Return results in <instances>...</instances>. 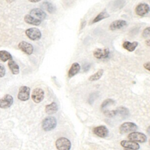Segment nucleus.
Here are the masks:
<instances>
[{
    "mask_svg": "<svg viewBox=\"0 0 150 150\" xmlns=\"http://www.w3.org/2000/svg\"><path fill=\"white\" fill-rule=\"evenodd\" d=\"M93 133L101 138H105L108 134V129L104 125H100L93 129Z\"/></svg>",
    "mask_w": 150,
    "mask_h": 150,
    "instance_id": "13",
    "label": "nucleus"
},
{
    "mask_svg": "<svg viewBox=\"0 0 150 150\" xmlns=\"http://www.w3.org/2000/svg\"><path fill=\"white\" fill-rule=\"evenodd\" d=\"M8 2H9V3H11V2H12L13 1V0H6Z\"/></svg>",
    "mask_w": 150,
    "mask_h": 150,
    "instance_id": "36",
    "label": "nucleus"
},
{
    "mask_svg": "<svg viewBox=\"0 0 150 150\" xmlns=\"http://www.w3.org/2000/svg\"><path fill=\"white\" fill-rule=\"evenodd\" d=\"M104 73V70L103 69H99L96 73L90 76L88 78V80L90 81H97L99 80L103 76Z\"/></svg>",
    "mask_w": 150,
    "mask_h": 150,
    "instance_id": "25",
    "label": "nucleus"
},
{
    "mask_svg": "<svg viewBox=\"0 0 150 150\" xmlns=\"http://www.w3.org/2000/svg\"><path fill=\"white\" fill-rule=\"evenodd\" d=\"M128 138L130 141H132L135 142H138L144 143L147 141L146 136L144 134L139 132H131L128 135Z\"/></svg>",
    "mask_w": 150,
    "mask_h": 150,
    "instance_id": "4",
    "label": "nucleus"
},
{
    "mask_svg": "<svg viewBox=\"0 0 150 150\" xmlns=\"http://www.w3.org/2000/svg\"><path fill=\"white\" fill-rule=\"evenodd\" d=\"M138 129V126L134 122H127L123 123L120 127V132L121 134L135 131Z\"/></svg>",
    "mask_w": 150,
    "mask_h": 150,
    "instance_id": "5",
    "label": "nucleus"
},
{
    "mask_svg": "<svg viewBox=\"0 0 150 150\" xmlns=\"http://www.w3.org/2000/svg\"><path fill=\"white\" fill-rule=\"evenodd\" d=\"M18 47L28 55H30L33 52V47L32 45L26 41H21L19 42L18 44Z\"/></svg>",
    "mask_w": 150,
    "mask_h": 150,
    "instance_id": "10",
    "label": "nucleus"
},
{
    "mask_svg": "<svg viewBox=\"0 0 150 150\" xmlns=\"http://www.w3.org/2000/svg\"><path fill=\"white\" fill-rule=\"evenodd\" d=\"M90 64L88 63H84L83 65V70L85 72H87L88 71V70L90 69Z\"/></svg>",
    "mask_w": 150,
    "mask_h": 150,
    "instance_id": "31",
    "label": "nucleus"
},
{
    "mask_svg": "<svg viewBox=\"0 0 150 150\" xmlns=\"http://www.w3.org/2000/svg\"><path fill=\"white\" fill-rule=\"evenodd\" d=\"M138 45V43L137 42H130L129 41H125L122 43V47L124 49H126L129 52H133L135 50Z\"/></svg>",
    "mask_w": 150,
    "mask_h": 150,
    "instance_id": "17",
    "label": "nucleus"
},
{
    "mask_svg": "<svg viewBox=\"0 0 150 150\" xmlns=\"http://www.w3.org/2000/svg\"><path fill=\"white\" fill-rule=\"evenodd\" d=\"M80 70V64L77 62L73 63L68 71V77L69 78L73 77L79 72Z\"/></svg>",
    "mask_w": 150,
    "mask_h": 150,
    "instance_id": "16",
    "label": "nucleus"
},
{
    "mask_svg": "<svg viewBox=\"0 0 150 150\" xmlns=\"http://www.w3.org/2000/svg\"><path fill=\"white\" fill-rule=\"evenodd\" d=\"M104 114L106 117H113L117 115L116 110H105L104 111Z\"/></svg>",
    "mask_w": 150,
    "mask_h": 150,
    "instance_id": "27",
    "label": "nucleus"
},
{
    "mask_svg": "<svg viewBox=\"0 0 150 150\" xmlns=\"http://www.w3.org/2000/svg\"><path fill=\"white\" fill-rule=\"evenodd\" d=\"M127 25V22L124 20H121V19L115 20L112 22H111V24L110 25V29L111 30H115L121 29Z\"/></svg>",
    "mask_w": 150,
    "mask_h": 150,
    "instance_id": "14",
    "label": "nucleus"
},
{
    "mask_svg": "<svg viewBox=\"0 0 150 150\" xmlns=\"http://www.w3.org/2000/svg\"><path fill=\"white\" fill-rule=\"evenodd\" d=\"M110 16V15L107 12V11L105 10H104L103 11L101 12L99 14H98L96 18L92 21L91 23H97L98 22H100V21L104 19L105 18H107Z\"/></svg>",
    "mask_w": 150,
    "mask_h": 150,
    "instance_id": "21",
    "label": "nucleus"
},
{
    "mask_svg": "<svg viewBox=\"0 0 150 150\" xmlns=\"http://www.w3.org/2000/svg\"><path fill=\"white\" fill-rule=\"evenodd\" d=\"M30 15L35 18L42 21L46 18V13L40 8H33L30 11Z\"/></svg>",
    "mask_w": 150,
    "mask_h": 150,
    "instance_id": "12",
    "label": "nucleus"
},
{
    "mask_svg": "<svg viewBox=\"0 0 150 150\" xmlns=\"http://www.w3.org/2000/svg\"><path fill=\"white\" fill-rule=\"evenodd\" d=\"M12 56L11 53L6 50H0V60L4 62L12 60Z\"/></svg>",
    "mask_w": 150,
    "mask_h": 150,
    "instance_id": "23",
    "label": "nucleus"
},
{
    "mask_svg": "<svg viewBox=\"0 0 150 150\" xmlns=\"http://www.w3.org/2000/svg\"><path fill=\"white\" fill-rule=\"evenodd\" d=\"M145 43H146L148 46H149V45H150V40H149V39H147V40L145 41Z\"/></svg>",
    "mask_w": 150,
    "mask_h": 150,
    "instance_id": "35",
    "label": "nucleus"
},
{
    "mask_svg": "<svg viewBox=\"0 0 150 150\" xmlns=\"http://www.w3.org/2000/svg\"><path fill=\"white\" fill-rule=\"evenodd\" d=\"M24 20L25 21L26 23L30 24V25H36V26H38L39 25L42 21L35 18L34 17L30 15H26L24 17Z\"/></svg>",
    "mask_w": 150,
    "mask_h": 150,
    "instance_id": "18",
    "label": "nucleus"
},
{
    "mask_svg": "<svg viewBox=\"0 0 150 150\" xmlns=\"http://www.w3.org/2000/svg\"><path fill=\"white\" fill-rule=\"evenodd\" d=\"M58 110L57 105L55 102H52L50 104L46 105L45 107V112L48 114H53Z\"/></svg>",
    "mask_w": 150,
    "mask_h": 150,
    "instance_id": "20",
    "label": "nucleus"
},
{
    "mask_svg": "<svg viewBox=\"0 0 150 150\" xmlns=\"http://www.w3.org/2000/svg\"><path fill=\"white\" fill-rule=\"evenodd\" d=\"M115 103V101L113 100L112 99H111V98H108V99H106L101 104V108L102 110L104 109L106 107H107L108 105H112L113 104H114Z\"/></svg>",
    "mask_w": 150,
    "mask_h": 150,
    "instance_id": "26",
    "label": "nucleus"
},
{
    "mask_svg": "<svg viewBox=\"0 0 150 150\" xmlns=\"http://www.w3.org/2000/svg\"><path fill=\"white\" fill-rule=\"evenodd\" d=\"M98 95H97V93H92L90 96L89 97V98H88V102L90 103V104H92L94 100L96 99V98L97 97Z\"/></svg>",
    "mask_w": 150,
    "mask_h": 150,
    "instance_id": "29",
    "label": "nucleus"
},
{
    "mask_svg": "<svg viewBox=\"0 0 150 150\" xmlns=\"http://www.w3.org/2000/svg\"><path fill=\"white\" fill-rule=\"evenodd\" d=\"M42 6L49 13H53L56 11L55 6L49 2H43L42 4Z\"/></svg>",
    "mask_w": 150,
    "mask_h": 150,
    "instance_id": "22",
    "label": "nucleus"
},
{
    "mask_svg": "<svg viewBox=\"0 0 150 150\" xmlns=\"http://www.w3.org/2000/svg\"><path fill=\"white\" fill-rule=\"evenodd\" d=\"M57 125L56 119L54 117H47L42 122V127L44 131H49L55 128Z\"/></svg>",
    "mask_w": 150,
    "mask_h": 150,
    "instance_id": "1",
    "label": "nucleus"
},
{
    "mask_svg": "<svg viewBox=\"0 0 150 150\" xmlns=\"http://www.w3.org/2000/svg\"><path fill=\"white\" fill-rule=\"evenodd\" d=\"M8 66L11 71L12 73L13 74H18L19 73V67L18 64L13 61L12 59L9 60L8 63Z\"/></svg>",
    "mask_w": 150,
    "mask_h": 150,
    "instance_id": "19",
    "label": "nucleus"
},
{
    "mask_svg": "<svg viewBox=\"0 0 150 150\" xmlns=\"http://www.w3.org/2000/svg\"><path fill=\"white\" fill-rule=\"evenodd\" d=\"M32 99L36 103H40L44 98L45 93L44 91L40 88H35L32 93Z\"/></svg>",
    "mask_w": 150,
    "mask_h": 150,
    "instance_id": "6",
    "label": "nucleus"
},
{
    "mask_svg": "<svg viewBox=\"0 0 150 150\" xmlns=\"http://www.w3.org/2000/svg\"><path fill=\"white\" fill-rule=\"evenodd\" d=\"M124 150H132V149H126V148H125Z\"/></svg>",
    "mask_w": 150,
    "mask_h": 150,
    "instance_id": "37",
    "label": "nucleus"
},
{
    "mask_svg": "<svg viewBox=\"0 0 150 150\" xmlns=\"http://www.w3.org/2000/svg\"><path fill=\"white\" fill-rule=\"evenodd\" d=\"M117 114L120 115L122 117L127 118L129 115V111L128 109L125 107H120L116 109Z\"/></svg>",
    "mask_w": 150,
    "mask_h": 150,
    "instance_id": "24",
    "label": "nucleus"
},
{
    "mask_svg": "<svg viewBox=\"0 0 150 150\" xmlns=\"http://www.w3.org/2000/svg\"><path fill=\"white\" fill-rule=\"evenodd\" d=\"M110 50L108 48H98L93 52V56L98 59H103L108 57Z\"/></svg>",
    "mask_w": 150,
    "mask_h": 150,
    "instance_id": "9",
    "label": "nucleus"
},
{
    "mask_svg": "<svg viewBox=\"0 0 150 150\" xmlns=\"http://www.w3.org/2000/svg\"><path fill=\"white\" fill-rule=\"evenodd\" d=\"M6 73V69L4 65L0 64V77H3Z\"/></svg>",
    "mask_w": 150,
    "mask_h": 150,
    "instance_id": "30",
    "label": "nucleus"
},
{
    "mask_svg": "<svg viewBox=\"0 0 150 150\" xmlns=\"http://www.w3.org/2000/svg\"><path fill=\"white\" fill-rule=\"evenodd\" d=\"M144 67L145 69H146L148 71H149L150 70V66H149V62H146L144 64Z\"/></svg>",
    "mask_w": 150,
    "mask_h": 150,
    "instance_id": "32",
    "label": "nucleus"
},
{
    "mask_svg": "<svg viewBox=\"0 0 150 150\" xmlns=\"http://www.w3.org/2000/svg\"><path fill=\"white\" fill-rule=\"evenodd\" d=\"M86 21H84V22H82V23H81V29H82L84 26H85V25H86Z\"/></svg>",
    "mask_w": 150,
    "mask_h": 150,
    "instance_id": "34",
    "label": "nucleus"
},
{
    "mask_svg": "<svg viewBox=\"0 0 150 150\" xmlns=\"http://www.w3.org/2000/svg\"><path fill=\"white\" fill-rule=\"evenodd\" d=\"M25 34L32 40H38L41 38L42 33L40 30L36 28H30L26 30Z\"/></svg>",
    "mask_w": 150,
    "mask_h": 150,
    "instance_id": "3",
    "label": "nucleus"
},
{
    "mask_svg": "<svg viewBox=\"0 0 150 150\" xmlns=\"http://www.w3.org/2000/svg\"><path fill=\"white\" fill-rule=\"evenodd\" d=\"M29 2H33V3H36V2H38L39 1H40L41 0H28Z\"/></svg>",
    "mask_w": 150,
    "mask_h": 150,
    "instance_id": "33",
    "label": "nucleus"
},
{
    "mask_svg": "<svg viewBox=\"0 0 150 150\" xmlns=\"http://www.w3.org/2000/svg\"><path fill=\"white\" fill-rule=\"evenodd\" d=\"M30 88L28 86H21L19 89L18 94V98L21 101H26L29 98Z\"/></svg>",
    "mask_w": 150,
    "mask_h": 150,
    "instance_id": "7",
    "label": "nucleus"
},
{
    "mask_svg": "<svg viewBox=\"0 0 150 150\" xmlns=\"http://www.w3.org/2000/svg\"><path fill=\"white\" fill-rule=\"evenodd\" d=\"M120 144L122 147L126 149H129L132 150H138L140 148L139 144L137 142L132 141L123 140L120 142Z\"/></svg>",
    "mask_w": 150,
    "mask_h": 150,
    "instance_id": "15",
    "label": "nucleus"
},
{
    "mask_svg": "<svg viewBox=\"0 0 150 150\" xmlns=\"http://www.w3.org/2000/svg\"><path fill=\"white\" fill-rule=\"evenodd\" d=\"M135 13L139 16H144L149 12V6L145 3H140L135 8Z\"/></svg>",
    "mask_w": 150,
    "mask_h": 150,
    "instance_id": "8",
    "label": "nucleus"
},
{
    "mask_svg": "<svg viewBox=\"0 0 150 150\" xmlns=\"http://www.w3.org/2000/svg\"><path fill=\"white\" fill-rule=\"evenodd\" d=\"M13 102V98L10 94H6L0 98V108H7L10 107Z\"/></svg>",
    "mask_w": 150,
    "mask_h": 150,
    "instance_id": "11",
    "label": "nucleus"
},
{
    "mask_svg": "<svg viewBox=\"0 0 150 150\" xmlns=\"http://www.w3.org/2000/svg\"><path fill=\"white\" fill-rule=\"evenodd\" d=\"M149 33H150V28L147 27L145 29H144L142 32V37L144 38H146L149 36Z\"/></svg>",
    "mask_w": 150,
    "mask_h": 150,
    "instance_id": "28",
    "label": "nucleus"
},
{
    "mask_svg": "<svg viewBox=\"0 0 150 150\" xmlns=\"http://www.w3.org/2000/svg\"><path fill=\"white\" fill-rule=\"evenodd\" d=\"M55 145L58 150H70L71 146L70 141L64 137L58 138L56 141Z\"/></svg>",
    "mask_w": 150,
    "mask_h": 150,
    "instance_id": "2",
    "label": "nucleus"
}]
</instances>
